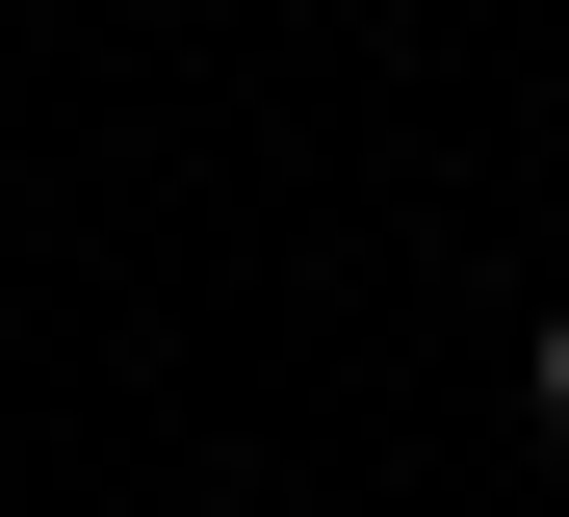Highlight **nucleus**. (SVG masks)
I'll list each match as a JSON object with an SVG mask.
<instances>
[{"instance_id": "f257e3e1", "label": "nucleus", "mask_w": 569, "mask_h": 517, "mask_svg": "<svg viewBox=\"0 0 569 517\" xmlns=\"http://www.w3.org/2000/svg\"><path fill=\"white\" fill-rule=\"evenodd\" d=\"M543 440H569V310H543Z\"/></svg>"}]
</instances>
